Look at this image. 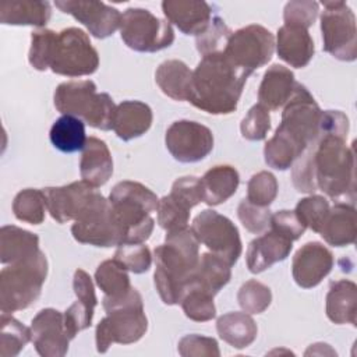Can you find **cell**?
<instances>
[{
  "label": "cell",
  "mask_w": 357,
  "mask_h": 357,
  "mask_svg": "<svg viewBox=\"0 0 357 357\" xmlns=\"http://www.w3.org/2000/svg\"><path fill=\"white\" fill-rule=\"evenodd\" d=\"M321 32L324 50L342 61L357 59L356 15L344 1H322Z\"/></svg>",
  "instance_id": "8fae6325"
},
{
  "label": "cell",
  "mask_w": 357,
  "mask_h": 357,
  "mask_svg": "<svg viewBox=\"0 0 357 357\" xmlns=\"http://www.w3.org/2000/svg\"><path fill=\"white\" fill-rule=\"evenodd\" d=\"M296 86L294 74L280 64L271 66L259 84L258 100L268 110H279L290 99Z\"/></svg>",
  "instance_id": "484cf974"
},
{
  "label": "cell",
  "mask_w": 357,
  "mask_h": 357,
  "mask_svg": "<svg viewBox=\"0 0 357 357\" xmlns=\"http://www.w3.org/2000/svg\"><path fill=\"white\" fill-rule=\"evenodd\" d=\"M218 335L223 342L234 349L248 347L258 335V326L247 312H227L216 321Z\"/></svg>",
  "instance_id": "1f68e13d"
},
{
  "label": "cell",
  "mask_w": 357,
  "mask_h": 357,
  "mask_svg": "<svg viewBox=\"0 0 357 357\" xmlns=\"http://www.w3.org/2000/svg\"><path fill=\"white\" fill-rule=\"evenodd\" d=\"M31 342L42 357H63L68 351L70 336L64 315L54 308L40 310L31 322Z\"/></svg>",
  "instance_id": "e0dca14e"
},
{
  "label": "cell",
  "mask_w": 357,
  "mask_h": 357,
  "mask_svg": "<svg viewBox=\"0 0 357 357\" xmlns=\"http://www.w3.org/2000/svg\"><path fill=\"white\" fill-rule=\"evenodd\" d=\"M275 52V36L262 25L251 24L231 32L223 54L251 74L268 64Z\"/></svg>",
  "instance_id": "5bb4252c"
},
{
  "label": "cell",
  "mask_w": 357,
  "mask_h": 357,
  "mask_svg": "<svg viewBox=\"0 0 357 357\" xmlns=\"http://www.w3.org/2000/svg\"><path fill=\"white\" fill-rule=\"evenodd\" d=\"M333 268V255L318 241L301 245L291 261V275L297 286L312 289L318 286Z\"/></svg>",
  "instance_id": "d6986e66"
},
{
  "label": "cell",
  "mask_w": 357,
  "mask_h": 357,
  "mask_svg": "<svg viewBox=\"0 0 357 357\" xmlns=\"http://www.w3.org/2000/svg\"><path fill=\"white\" fill-rule=\"evenodd\" d=\"M237 301L244 312L262 314L271 305L272 291L266 284L251 279L238 289Z\"/></svg>",
  "instance_id": "b9f144b4"
},
{
  "label": "cell",
  "mask_w": 357,
  "mask_h": 357,
  "mask_svg": "<svg viewBox=\"0 0 357 357\" xmlns=\"http://www.w3.org/2000/svg\"><path fill=\"white\" fill-rule=\"evenodd\" d=\"M93 307L77 298L64 312V325L70 339H74L78 332L89 328L93 318Z\"/></svg>",
  "instance_id": "f907efd6"
},
{
  "label": "cell",
  "mask_w": 357,
  "mask_h": 357,
  "mask_svg": "<svg viewBox=\"0 0 357 357\" xmlns=\"http://www.w3.org/2000/svg\"><path fill=\"white\" fill-rule=\"evenodd\" d=\"M192 71L177 59H170L159 64L155 73V81L160 91L173 100H188L191 89Z\"/></svg>",
  "instance_id": "4dcf8cb0"
},
{
  "label": "cell",
  "mask_w": 357,
  "mask_h": 357,
  "mask_svg": "<svg viewBox=\"0 0 357 357\" xmlns=\"http://www.w3.org/2000/svg\"><path fill=\"white\" fill-rule=\"evenodd\" d=\"M231 266L213 252L199 255L198 265L194 271L191 283H197L202 289L216 296L230 280Z\"/></svg>",
  "instance_id": "d6a6232c"
},
{
  "label": "cell",
  "mask_w": 357,
  "mask_h": 357,
  "mask_svg": "<svg viewBox=\"0 0 357 357\" xmlns=\"http://www.w3.org/2000/svg\"><path fill=\"white\" fill-rule=\"evenodd\" d=\"M190 211L191 209L183 202H180L172 194H167L159 199L156 208V222L166 233L187 229L190 222Z\"/></svg>",
  "instance_id": "f35d334b"
},
{
  "label": "cell",
  "mask_w": 357,
  "mask_h": 357,
  "mask_svg": "<svg viewBox=\"0 0 357 357\" xmlns=\"http://www.w3.org/2000/svg\"><path fill=\"white\" fill-rule=\"evenodd\" d=\"M54 6L73 15L92 36L105 39L120 29L121 14L117 8L95 0H56Z\"/></svg>",
  "instance_id": "2e32d148"
},
{
  "label": "cell",
  "mask_w": 357,
  "mask_h": 357,
  "mask_svg": "<svg viewBox=\"0 0 357 357\" xmlns=\"http://www.w3.org/2000/svg\"><path fill=\"white\" fill-rule=\"evenodd\" d=\"M165 144L176 160L181 163H195L205 159L212 152L213 134L201 123L177 120L166 130Z\"/></svg>",
  "instance_id": "9a60e30c"
},
{
  "label": "cell",
  "mask_w": 357,
  "mask_h": 357,
  "mask_svg": "<svg viewBox=\"0 0 357 357\" xmlns=\"http://www.w3.org/2000/svg\"><path fill=\"white\" fill-rule=\"evenodd\" d=\"M42 191L46 198L47 212L60 225L75 220L96 194L95 187L84 180L61 187H46Z\"/></svg>",
  "instance_id": "ac0fdd59"
},
{
  "label": "cell",
  "mask_w": 357,
  "mask_h": 357,
  "mask_svg": "<svg viewBox=\"0 0 357 357\" xmlns=\"http://www.w3.org/2000/svg\"><path fill=\"white\" fill-rule=\"evenodd\" d=\"M293 250V241L273 230L254 238L247 248L245 262L251 273H261L273 264L286 259Z\"/></svg>",
  "instance_id": "44dd1931"
},
{
  "label": "cell",
  "mask_w": 357,
  "mask_h": 357,
  "mask_svg": "<svg viewBox=\"0 0 357 357\" xmlns=\"http://www.w3.org/2000/svg\"><path fill=\"white\" fill-rule=\"evenodd\" d=\"M52 17L49 1L15 0L0 4V22L4 25L45 26Z\"/></svg>",
  "instance_id": "f1b7e54d"
},
{
  "label": "cell",
  "mask_w": 357,
  "mask_h": 357,
  "mask_svg": "<svg viewBox=\"0 0 357 357\" xmlns=\"http://www.w3.org/2000/svg\"><path fill=\"white\" fill-rule=\"evenodd\" d=\"M73 289L78 300L89 304L91 307H96L98 298L95 294V287L91 276L84 269H77L73 278Z\"/></svg>",
  "instance_id": "db71d44e"
},
{
  "label": "cell",
  "mask_w": 357,
  "mask_h": 357,
  "mask_svg": "<svg viewBox=\"0 0 357 357\" xmlns=\"http://www.w3.org/2000/svg\"><path fill=\"white\" fill-rule=\"evenodd\" d=\"M39 250V237L18 226L7 225L0 229V261L4 265L25 261Z\"/></svg>",
  "instance_id": "83f0119b"
},
{
  "label": "cell",
  "mask_w": 357,
  "mask_h": 357,
  "mask_svg": "<svg viewBox=\"0 0 357 357\" xmlns=\"http://www.w3.org/2000/svg\"><path fill=\"white\" fill-rule=\"evenodd\" d=\"M81 178L98 188L105 185L113 174V158L105 141L89 137L79 160Z\"/></svg>",
  "instance_id": "603a6c76"
},
{
  "label": "cell",
  "mask_w": 357,
  "mask_h": 357,
  "mask_svg": "<svg viewBox=\"0 0 357 357\" xmlns=\"http://www.w3.org/2000/svg\"><path fill=\"white\" fill-rule=\"evenodd\" d=\"M230 35L231 31L226 25V22L220 17L215 15L211 18L205 31L197 35V50L202 54V57L213 53H220L225 50Z\"/></svg>",
  "instance_id": "60d3db41"
},
{
  "label": "cell",
  "mask_w": 357,
  "mask_h": 357,
  "mask_svg": "<svg viewBox=\"0 0 357 357\" xmlns=\"http://www.w3.org/2000/svg\"><path fill=\"white\" fill-rule=\"evenodd\" d=\"M0 356L14 357L31 340V328L22 325L8 312H1L0 317Z\"/></svg>",
  "instance_id": "74e56055"
},
{
  "label": "cell",
  "mask_w": 357,
  "mask_h": 357,
  "mask_svg": "<svg viewBox=\"0 0 357 357\" xmlns=\"http://www.w3.org/2000/svg\"><path fill=\"white\" fill-rule=\"evenodd\" d=\"M120 36L135 52L153 53L174 42V31L167 20H160L146 8L131 7L121 14Z\"/></svg>",
  "instance_id": "9c48e42d"
},
{
  "label": "cell",
  "mask_w": 357,
  "mask_h": 357,
  "mask_svg": "<svg viewBox=\"0 0 357 357\" xmlns=\"http://www.w3.org/2000/svg\"><path fill=\"white\" fill-rule=\"evenodd\" d=\"M71 234L78 243L95 247L109 248L123 244V233L112 204L98 191L86 209L74 220Z\"/></svg>",
  "instance_id": "30bf717a"
},
{
  "label": "cell",
  "mask_w": 357,
  "mask_h": 357,
  "mask_svg": "<svg viewBox=\"0 0 357 357\" xmlns=\"http://www.w3.org/2000/svg\"><path fill=\"white\" fill-rule=\"evenodd\" d=\"M113 258L132 273H144L152 265L151 250L144 243L121 244L117 247Z\"/></svg>",
  "instance_id": "f6af8a7d"
},
{
  "label": "cell",
  "mask_w": 357,
  "mask_h": 357,
  "mask_svg": "<svg viewBox=\"0 0 357 357\" xmlns=\"http://www.w3.org/2000/svg\"><path fill=\"white\" fill-rule=\"evenodd\" d=\"M47 259L39 251L33 257L10 264L0 272V310L15 312L32 305L40 296L47 276Z\"/></svg>",
  "instance_id": "ba28073f"
},
{
  "label": "cell",
  "mask_w": 357,
  "mask_h": 357,
  "mask_svg": "<svg viewBox=\"0 0 357 357\" xmlns=\"http://www.w3.org/2000/svg\"><path fill=\"white\" fill-rule=\"evenodd\" d=\"M170 194L190 209L199 202H204L201 178L195 176H184L177 178L172 185Z\"/></svg>",
  "instance_id": "816d5d0a"
},
{
  "label": "cell",
  "mask_w": 357,
  "mask_h": 357,
  "mask_svg": "<svg viewBox=\"0 0 357 357\" xmlns=\"http://www.w3.org/2000/svg\"><path fill=\"white\" fill-rule=\"evenodd\" d=\"M109 201L123 233V244L145 243L155 227L151 212L159 204L156 194L138 181L124 180L112 188Z\"/></svg>",
  "instance_id": "8992f818"
},
{
  "label": "cell",
  "mask_w": 357,
  "mask_h": 357,
  "mask_svg": "<svg viewBox=\"0 0 357 357\" xmlns=\"http://www.w3.org/2000/svg\"><path fill=\"white\" fill-rule=\"evenodd\" d=\"M319 236L333 247H346L356 241L357 220L353 204L337 202L332 208L319 229Z\"/></svg>",
  "instance_id": "cb8c5ba5"
},
{
  "label": "cell",
  "mask_w": 357,
  "mask_h": 357,
  "mask_svg": "<svg viewBox=\"0 0 357 357\" xmlns=\"http://www.w3.org/2000/svg\"><path fill=\"white\" fill-rule=\"evenodd\" d=\"M178 354L183 357H219L220 350L216 339L201 336V335H187L180 339L177 346Z\"/></svg>",
  "instance_id": "681fc988"
},
{
  "label": "cell",
  "mask_w": 357,
  "mask_h": 357,
  "mask_svg": "<svg viewBox=\"0 0 357 357\" xmlns=\"http://www.w3.org/2000/svg\"><path fill=\"white\" fill-rule=\"evenodd\" d=\"M319 4L311 0H293L286 3L283 20L286 25H294L308 29L317 20Z\"/></svg>",
  "instance_id": "c3c4849f"
},
{
  "label": "cell",
  "mask_w": 357,
  "mask_h": 357,
  "mask_svg": "<svg viewBox=\"0 0 357 357\" xmlns=\"http://www.w3.org/2000/svg\"><path fill=\"white\" fill-rule=\"evenodd\" d=\"M46 198L42 190L25 188L21 190L13 201L14 216L29 225H40L46 215Z\"/></svg>",
  "instance_id": "8d00e7d4"
},
{
  "label": "cell",
  "mask_w": 357,
  "mask_h": 357,
  "mask_svg": "<svg viewBox=\"0 0 357 357\" xmlns=\"http://www.w3.org/2000/svg\"><path fill=\"white\" fill-rule=\"evenodd\" d=\"M162 11L184 35H199L212 18L211 6L202 0H163Z\"/></svg>",
  "instance_id": "ffe728a7"
},
{
  "label": "cell",
  "mask_w": 357,
  "mask_h": 357,
  "mask_svg": "<svg viewBox=\"0 0 357 357\" xmlns=\"http://www.w3.org/2000/svg\"><path fill=\"white\" fill-rule=\"evenodd\" d=\"M106 317L95 329L98 353H106L113 343L131 344L138 342L148 329V318L139 291L131 287L121 297H103Z\"/></svg>",
  "instance_id": "5b68a950"
},
{
  "label": "cell",
  "mask_w": 357,
  "mask_h": 357,
  "mask_svg": "<svg viewBox=\"0 0 357 357\" xmlns=\"http://www.w3.org/2000/svg\"><path fill=\"white\" fill-rule=\"evenodd\" d=\"M53 100L61 114L75 116L98 130H113L116 105L109 93H98L96 85L91 79L60 84L54 91Z\"/></svg>",
  "instance_id": "52a82bcc"
},
{
  "label": "cell",
  "mask_w": 357,
  "mask_h": 357,
  "mask_svg": "<svg viewBox=\"0 0 357 357\" xmlns=\"http://www.w3.org/2000/svg\"><path fill=\"white\" fill-rule=\"evenodd\" d=\"M213 294L202 289L197 283H190L185 289L180 304L187 318L197 322H206L215 318L216 307Z\"/></svg>",
  "instance_id": "d590c367"
},
{
  "label": "cell",
  "mask_w": 357,
  "mask_h": 357,
  "mask_svg": "<svg viewBox=\"0 0 357 357\" xmlns=\"http://www.w3.org/2000/svg\"><path fill=\"white\" fill-rule=\"evenodd\" d=\"M349 119L340 110L321 114L319 134L291 165V180L297 191H324L331 198L354 201V149L346 145Z\"/></svg>",
  "instance_id": "6da1fadb"
},
{
  "label": "cell",
  "mask_w": 357,
  "mask_h": 357,
  "mask_svg": "<svg viewBox=\"0 0 357 357\" xmlns=\"http://www.w3.org/2000/svg\"><path fill=\"white\" fill-rule=\"evenodd\" d=\"M190 229L199 244L223 258L230 266L238 261L243 251L241 238L237 226L229 218L205 209L194 218Z\"/></svg>",
  "instance_id": "4fadbf2b"
},
{
  "label": "cell",
  "mask_w": 357,
  "mask_h": 357,
  "mask_svg": "<svg viewBox=\"0 0 357 357\" xmlns=\"http://www.w3.org/2000/svg\"><path fill=\"white\" fill-rule=\"evenodd\" d=\"M237 216L241 225L254 234H261L268 230L271 225V211L268 206H261L244 198L237 208Z\"/></svg>",
  "instance_id": "7dc6e473"
},
{
  "label": "cell",
  "mask_w": 357,
  "mask_h": 357,
  "mask_svg": "<svg viewBox=\"0 0 357 357\" xmlns=\"http://www.w3.org/2000/svg\"><path fill=\"white\" fill-rule=\"evenodd\" d=\"M279 184L276 177L266 170L251 176L247 184V199L255 205L269 206L278 195Z\"/></svg>",
  "instance_id": "ee69618b"
},
{
  "label": "cell",
  "mask_w": 357,
  "mask_h": 357,
  "mask_svg": "<svg viewBox=\"0 0 357 357\" xmlns=\"http://www.w3.org/2000/svg\"><path fill=\"white\" fill-rule=\"evenodd\" d=\"M57 33L47 28H39L31 33V47L28 53L29 64L38 70L45 71L50 68Z\"/></svg>",
  "instance_id": "ab89813d"
},
{
  "label": "cell",
  "mask_w": 357,
  "mask_h": 357,
  "mask_svg": "<svg viewBox=\"0 0 357 357\" xmlns=\"http://www.w3.org/2000/svg\"><path fill=\"white\" fill-rule=\"evenodd\" d=\"M153 257V282L159 297L167 305L178 304L198 265L199 241L191 229L167 231Z\"/></svg>",
  "instance_id": "277c9868"
},
{
  "label": "cell",
  "mask_w": 357,
  "mask_h": 357,
  "mask_svg": "<svg viewBox=\"0 0 357 357\" xmlns=\"http://www.w3.org/2000/svg\"><path fill=\"white\" fill-rule=\"evenodd\" d=\"M98 287L109 297H121L132 286L130 284L128 271L114 258L100 262L95 271Z\"/></svg>",
  "instance_id": "e575fe53"
},
{
  "label": "cell",
  "mask_w": 357,
  "mask_h": 357,
  "mask_svg": "<svg viewBox=\"0 0 357 357\" xmlns=\"http://www.w3.org/2000/svg\"><path fill=\"white\" fill-rule=\"evenodd\" d=\"M152 109L141 100H123L116 106L113 131L123 141L144 135L152 126Z\"/></svg>",
  "instance_id": "d4e9b609"
},
{
  "label": "cell",
  "mask_w": 357,
  "mask_h": 357,
  "mask_svg": "<svg viewBox=\"0 0 357 357\" xmlns=\"http://www.w3.org/2000/svg\"><path fill=\"white\" fill-rule=\"evenodd\" d=\"M271 130L269 110L257 103L254 105L240 123L241 135L248 141H262Z\"/></svg>",
  "instance_id": "bcb514c9"
},
{
  "label": "cell",
  "mask_w": 357,
  "mask_h": 357,
  "mask_svg": "<svg viewBox=\"0 0 357 357\" xmlns=\"http://www.w3.org/2000/svg\"><path fill=\"white\" fill-rule=\"evenodd\" d=\"M250 71L236 67L225 54L204 56L192 71L188 100L209 114H230L237 109Z\"/></svg>",
  "instance_id": "3957f363"
},
{
  "label": "cell",
  "mask_w": 357,
  "mask_h": 357,
  "mask_svg": "<svg viewBox=\"0 0 357 357\" xmlns=\"http://www.w3.org/2000/svg\"><path fill=\"white\" fill-rule=\"evenodd\" d=\"M49 138L52 145L60 152L71 153L82 151L86 144L85 123L70 114H63L50 127Z\"/></svg>",
  "instance_id": "836d02e7"
},
{
  "label": "cell",
  "mask_w": 357,
  "mask_h": 357,
  "mask_svg": "<svg viewBox=\"0 0 357 357\" xmlns=\"http://www.w3.org/2000/svg\"><path fill=\"white\" fill-rule=\"evenodd\" d=\"M326 317L336 325L357 322V286L349 279L332 282L326 294Z\"/></svg>",
  "instance_id": "4316f807"
},
{
  "label": "cell",
  "mask_w": 357,
  "mask_h": 357,
  "mask_svg": "<svg viewBox=\"0 0 357 357\" xmlns=\"http://www.w3.org/2000/svg\"><path fill=\"white\" fill-rule=\"evenodd\" d=\"M322 110L310 91L296 82L282 112V121L264 146L265 163L276 170L291 167L296 159L318 137Z\"/></svg>",
  "instance_id": "7a4b0ae2"
},
{
  "label": "cell",
  "mask_w": 357,
  "mask_h": 357,
  "mask_svg": "<svg viewBox=\"0 0 357 357\" xmlns=\"http://www.w3.org/2000/svg\"><path fill=\"white\" fill-rule=\"evenodd\" d=\"M329 202L325 197L311 194L297 202L294 212L305 227L311 229L315 233H319V229L329 212Z\"/></svg>",
  "instance_id": "7bdbcfd3"
},
{
  "label": "cell",
  "mask_w": 357,
  "mask_h": 357,
  "mask_svg": "<svg viewBox=\"0 0 357 357\" xmlns=\"http://www.w3.org/2000/svg\"><path fill=\"white\" fill-rule=\"evenodd\" d=\"M269 227H271V230L289 238L290 241L298 240L307 229L301 223V220L297 218L296 212L287 211V209H282V211L272 213Z\"/></svg>",
  "instance_id": "f5cc1de1"
},
{
  "label": "cell",
  "mask_w": 357,
  "mask_h": 357,
  "mask_svg": "<svg viewBox=\"0 0 357 357\" xmlns=\"http://www.w3.org/2000/svg\"><path fill=\"white\" fill-rule=\"evenodd\" d=\"M99 67V54L89 36L79 28H66L57 33L50 70L64 77L93 74Z\"/></svg>",
  "instance_id": "7c38bea8"
},
{
  "label": "cell",
  "mask_w": 357,
  "mask_h": 357,
  "mask_svg": "<svg viewBox=\"0 0 357 357\" xmlns=\"http://www.w3.org/2000/svg\"><path fill=\"white\" fill-rule=\"evenodd\" d=\"M278 56L294 68L305 67L315 52L314 40L308 29L283 24L276 35Z\"/></svg>",
  "instance_id": "7402d4cb"
},
{
  "label": "cell",
  "mask_w": 357,
  "mask_h": 357,
  "mask_svg": "<svg viewBox=\"0 0 357 357\" xmlns=\"http://www.w3.org/2000/svg\"><path fill=\"white\" fill-rule=\"evenodd\" d=\"M240 184L238 172L230 165H218L201 177L204 202L215 206L226 202Z\"/></svg>",
  "instance_id": "f546056e"
}]
</instances>
